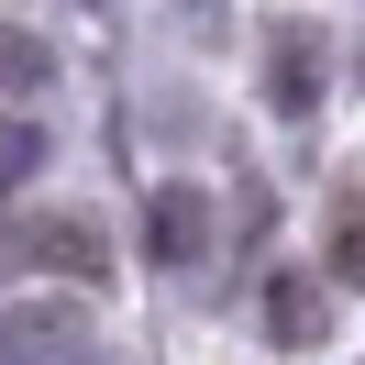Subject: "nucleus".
<instances>
[{
	"instance_id": "7ed1b4c3",
	"label": "nucleus",
	"mask_w": 365,
	"mask_h": 365,
	"mask_svg": "<svg viewBox=\"0 0 365 365\" xmlns=\"http://www.w3.org/2000/svg\"><path fill=\"white\" fill-rule=\"evenodd\" d=\"M155 244H166V266L200 255V188H166V200H155Z\"/></svg>"
},
{
	"instance_id": "f03ea898",
	"label": "nucleus",
	"mask_w": 365,
	"mask_h": 365,
	"mask_svg": "<svg viewBox=\"0 0 365 365\" xmlns=\"http://www.w3.org/2000/svg\"><path fill=\"white\" fill-rule=\"evenodd\" d=\"M34 166H45V122H34V111H0V188H23Z\"/></svg>"
},
{
	"instance_id": "20e7f679",
	"label": "nucleus",
	"mask_w": 365,
	"mask_h": 365,
	"mask_svg": "<svg viewBox=\"0 0 365 365\" xmlns=\"http://www.w3.org/2000/svg\"><path fill=\"white\" fill-rule=\"evenodd\" d=\"M45 78V45H23V34H0V89H34Z\"/></svg>"
},
{
	"instance_id": "f257e3e1",
	"label": "nucleus",
	"mask_w": 365,
	"mask_h": 365,
	"mask_svg": "<svg viewBox=\"0 0 365 365\" xmlns=\"http://www.w3.org/2000/svg\"><path fill=\"white\" fill-rule=\"evenodd\" d=\"M0 365H89V332L67 310H0Z\"/></svg>"
}]
</instances>
